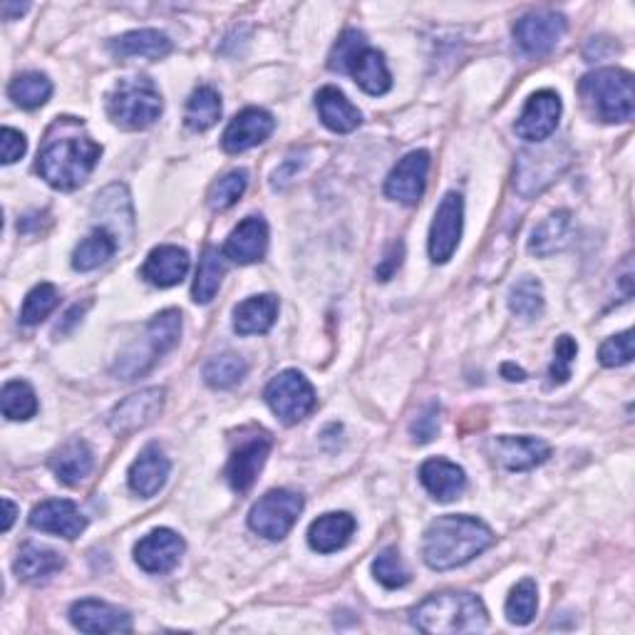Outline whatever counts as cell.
Returning a JSON list of instances; mask_svg holds the SVG:
<instances>
[{
    "label": "cell",
    "instance_id": "obj_2",
    "mask_svg": "<svg viewBox=\"0 0 635 635\" xmlns=\"http://www.w3.org/2000/svg\"><path fill=\"white\" fill-rule=\"evenodd\" d=\"M492 544L494 534L482 519L466 517V513H447L427 527L423 556L425 564L435 572H450V568L470 564Z\"/></svg>",
    "mask_w": 635,
    "mask_h": 635
},
{
    "label": "cell",
    "instance_id": "obj_34",
    "mask_svg": "<svg viewBox=\"0 0 635 635\" xmlns=\"http://www.w3.org/2000/svg\"><path fill=\"white\" fill-rule=\"evenodd\" d=\"M221 117V97L219 92L201 85L192 92L189 102H186V112H184V123L192 132H207L213 125L219 123Z\"/></svg>",
    "mask_w": 635,
    "mask_h": 635
},
{
    "label": "cell",
    "instance_id": "obj_22",
    "mask_svg": "<svg viewBox=\"0 0 635 635\" xmlns=\"http://www.w3.org/2000/svg\"><path fill=\"white\" fill-rule=\"evenodd\" d=\"M268 251V227L261 217H249L231 231L223 246V256L241 266L258 264Z\"/></svg>",
    "mask_w": 635,
    "mask_h": 635
},
{
    "label": "cell",
    "instance_id": "obj_12",
    "mask_svg": "<svg viewBox=\"0 0 635 635\" xmlns=\"http://www.w3.org/2000/svg\"><path fill=\"white\" fill-rule=\"evenodd\" d=\"M566 33V18L551 11H539L521 15L513 25V37L517 45L531 58H541L556 48Z\"/></svg>",
    "mask_w": 635,
    "mask_h": 635
},
{
    "label": "cell",
    "instance_id": "obj_47",
    "mask_svg": "<svg viewBox=\"0 0 635 635\" xmlns=\"http://www.w3.org/2000/svg\"><path fill=\"white\" fill-rule=\"evenodd\" d=\"M25 149H27V142H25V137L23 132H18V129L13 127H3V132H0V162L3 164H13L18 162L25 154Z\"/></svg>",
    "mask_w": 635,
    "mask_h": 635
},
{
    "label": "cell",
    "instance_id": "obj_5",
    "mask_svg": "<svg viewBox=\"0 0 635 635\" xmlns=\"http://www.w3.org/2000/svg\"><path fill=\"white\" fill-rule=\"evenodd\" d=\"M328 68L333 72L350 74L360 85V90H366L368 95H385L392 88L385 58L376 48H370L368 37L360 31H345L338 37V43L333 45V53L328 58Z\"/></svg>",
    "mask_w": 635,
    "mask_h": 635
},
{
    "label": "cell",
    "instance_id": "obj_28",
    "mask_svg": "<svg viewBox=\"0 0 635 635\" xmlns=\"http://www.w3.org/2000/svg\"><path fill=\"white\" fill-rule=\"evenodd\" d=\"M278 315L276 296H254L233 308V331L239 335H264L274 328Z\"/></svg>",
    "mask_w": 635,
    "mask_h": 635
},
{
    "label": "cell",
    "instance_id": "obj_24",
    "mask_svg": "<svg viewBox=\"0 0 635 635\" xmlns=\"http://www.w3.org/2000/svg\"><path fill=\"white\" fill-rule=\"evenodd\" d=\"M189 270V254L180 246H157L147 256L142 266V278L157 288H172L184 281Z\"/></svg>",
    "mask_w": 635,
    "mask_h": 635
},
{
    "label": "cell",
    "instance_id": "obj_21",
    "mask_svg": "<svg viewBox=\"0 0 635 635\" xmlns=\"http://www.w3.org/2000/svg\"><path fill=\"white\" fill-rule=\"evenodd\" d=\"M170 470H172V464L162 452V447L147 444L145 450L139 452L137 460L132 462V466H129V474H127L129 489L145 499L154 497V494L166 484Z\"/></svg>",
    "mask_w": 635,
    "mask_h": 635
},
{
    "label": "cell",
    "instance_id": "obj_43",
    "mask_svg": "<svg viewBox=\"0 0 635 635\" xmlns=\"http://www.w3.org/2000/svg\"><path fill=\"white\" fill-rule=\"evenodd\" d=\"M372 574L385 588H403L409 584V572L397 549H385L372 564Z\"/></svg>",
    "mask_w": 635,
    "mask_h": 635
},
{
    "label": "cell",
    "instance_id": "obj_42",
    "mask_svg": "<svg viewBox=\"0 0 635 635\" xmlns=\"http://www.w3.org/2000/svg\"><path fill=\"white\" fill-rule=\"evenodd\" d=\"M246 186H249V174L244 170L229 172L227 176H221L219 182L211 184L209 196H207L209 207L213 211H227V209H231L233 204H236L241 199V196H244Z\"/></svg>",
    "mask_w": 635,
    "mask_h": 635
},
{
    "label": "cell",
    "instance_id": "obj_49",
    "mask_svg": "<svg viewBox=\"0 0 635 635\" xmlns=\"http://www.w3.org/2000/svg\"><path fill=\"white\" fill-rule=\"evenodd\" d=\"M301 166H303V159L298 162L296 157H288L281 170H276V174H274V186H286L298 174V170H301Z\"/></svg>",
    "mask_w": 635,
    "mask_h": 635
},
{
    "label": "cell",
    "instance_id": "obj_11",
    "mask_svg": "<svg viewBox=\"0 0 635 635\" xmlns=\"http://www.w3.org/2000/svg\"><path fill=\"white\" fill-rule=\"evenodd\" d=\"M464 223V199L457 192H450L435 211L432 229H429V258L435 264H447L454 256L462 239Z\"/></svg>",
    "mask_w": 635,
    "mask_h": 635
},
{
    "label": "cell",
    "instance_id": "obj_6",
    "mask_svg": "<svg viewBox=\"0 0 635 635\" xmlns=\"http://www.w3.org/2000/svg\"><path fill=\"white\" fill-rule=\"evenodd\" d=\"M182 338V313L174 311H162L149 321L147 331L142 335V343H135L132 348H127L119 355L115 362V376L123 380H135L139 376H145L147 370L154 368V362L174 350L180 345Z\"/></svg>",
    "mask_w": 635,
    "mask_h": 635
},
{
    "label": "cell",
    "instance_id": "obj_45",
    "mask_svg": "<svg viewBox=\"0 0 635 635\" xmlns=\"http://www.w3.org/2000/svg\"><path fill=\"white\" fill-rule=\"evenodd\" d=\"M599 358H601V366L605 368L628 366V362L633 360V331H623L605 340L599 350Z\"/></svg>",
    "mask_w": 635,
    "mask_h": 635
},
{
    "label": "cell",
    "instance_id": "obj_25",
    "mask_svg": "<svg viewBox=\"0 0 635 635\" xmlns=\"http://www.w3.org/2000/svg\"><path fill=\"white\" fill-rule=\"evenodd\" d=\"M419 482L437 501L460 499L466 489V474L462 466L447 460H427L419 466Z\"/></svg>",
    "mask_w": 635,
    "mask_h": 635
},
{
    "label": "cell",
    "instance_id": "obj_20",
    "mask_svg": "<svg viewBox=\"0 0 635 635\" xmlns=\"http://www.w3.org/2000/svg\"><path fill=\"white\" fill-rule=\"evenodd\" d=\"M70 621L82 633H127L132 631L129 613L97 599H82L72 603Z\"/></svg>",
    "mask_w": 635,
    "mask_h": 635
},
{
    "label": "cell",
    "instance_id": "obj_23",
    "mask_svg": "<svg viewBox=\"0 0 635 635\" xmlns=\"http://www.w3.org/2000/svg\"><path fill=\"white\" fill-rule=\"evenodd\" d=\"M494 454H497L499 464L507 466L509 472H527L549 460L551 447L544 440H536V437L504 435L494 442Z\"/></svg>",
    "mask_w": 635,
    "mask_h": 635
},
{
    "label": "cell",
    "instance_id": "obj_33",
    "mask_svg": "<svg viewBox=\"0 0 635 635\" xmlns=\"http://www.w3.org/2000/svg\"><path fill=\"white\" fill-rule=\"evenodd\" d=\"M117 236L107 229L97 227L95 231L90 233L88 239H82L78 249H74L72 254V268L74 270H82V274H88V270H95L100 266H105L107 261L115 256L117 251Z\"/></svg>",
    "mask_w": 635,
    "mask_h": 635
},
{
    "label": "cell",
    "instance_id": "obj_3",
    "mask_svg": "<svg viewBox=\"0 0 635 635\" xmlns=\"http://www.w3.org/2000/svg\"><path fill=\"white\" fill-rule=\"evenodd\" d=\"M417 631L429 635H464L487 628L489 615L474 593L450 591L429 596L413 611Z\"/></svg>",
    "mask_w": 635,
    "mask_h": 635
},
{
    "label": "cell",
    "instance_id": "obj_9",
    "mask_svg": "<svg viewBox=\"0 0 635 635\" xmlns=\"http://www.w3.org/2000/svg\"><path fill=\"white\" fill-rule=\"evenodd\" d=\"M268 407L284 425H296L313 413L318 405L315 390L298 370H284L266 385Z\"/></svg>",
    "mask_w": 635,
    "mask_h": 635
},
{
    "label": "cell",
    "instance_id": "obj_29",
    "mask_svg": "<svg viewBox=\"0 0 635 635\" xmlns=\"http://www.w3.org/2000/svg\"><path fill=\"white\" fill-rule=\"evenodd\" d=\"M92 466H95V457H92V450L85 440L68 442L50 460V470L68 487H78L80 482H85Z\"/></svg>",
    "mask_w": 635,
    "mask_h": 635
},
{
    "label": "cell",
    "instance_id": "obj_35",
    "mask_svg": "<svg viewBox=\"0 0 635 635\" xmlns=\"http://www.w3.org/2000/svg\"><path fill=\"white\" fill-rule=\"evenodd\" d=\"M227 274V264H223V256L219 254V249H207L199 261V270H196L194 278V288H192V298L194 303L207 305L213 301L217 296L221 278Z\"/></svg>",
    "mask_w": 635,
    "mask_h": 635
},
{
    "label": "cell",
    "instance_id": "obj_52",
    "mask_svg": "<svg viewBox=\"0 0 635 635\" xmlns=\"http://www.w3.org/2000/svg\"><path fill=\"white\" fill-rule=\"evenodd\" d=\"M85 308H88V305H82V308H80V305H74L72 311H70L68 315H65V318H68V321L58 323V328H55V333H65V331H70V325H72V323H78V318H80L82 313H85Z\"/></svg>",
    "mask_w": 635,
    "mask_h": 635
},
{
    "label": "cell",
    "instance_id": "obj_37",
    "mask_svg": "<svg viewBox=\"0 0 635 635\" xmlns=\"http://www.w3.org/2000/svg\"><path fill=\"white\" fill-rule=\"evenodd\" d=\"M0 407L3 415L13 423H25V419L35 417L37 413V397L35 390L27 385L25 380H11L3 385V395H0Z\"/></svg>",
    "mask_w": 635,
    "mask_h": 635
},
{
    "label": "cell",
    "instance_id": "obj_7",
    "mask_svg": "<svg viewBox=\"0 0 635 635\" xmlns=\"http://www.w3.org/2000/svg\"><path fill=\"white\" fill-rule=\"evenodd\" d=\"M162 109V95L147 78L119 80L107 97L109 119L125 129H147L157 123Z\"/></svg>",
    "mask_w": 635,
    "mask_h": 635
},
{
    "label": "cell",
    "instance_id": "obj_31",
    "mask_svg": "<svg viewBox=\"0 0 635 635\" xmlns=\"http://www.w3.org/2000/svg\"><path fill=\"white\" fill-rule=\"evenodd\" d=\"M109 50L117 58H152L159 60L170 55L172 41L159 31H132L119 35L117 41L109 43Z\"/></svg>",
    "mask_w": 635,
    "mask_h": 635
},
{
    "label": "cell",
    "instance_id": "obj_36",
    "mask_svg": "<svg viewBox=\"0 0 635 635\" xmlns=\"http://www.w3.org/2000/svg\"><path fill=\"white\" fill-rule=\"evenodd\" d=\"M8 95H11V100L18 107L37 109L50 100L53 82L48 80V74H43V72H23L11 82Z\"/></svg>",
    "mask_w": 635,
    "mask_h": 635
},
{
    "label": "cell",
    "instance_id": "obj_38",
    "mask_svg": "<svg viewBox=\"0 0 635 635\" xmlns=\"http://www.w3.org/2000/svg\"><path fill=\"white\" fill-rule=\"evenodd\" d=\"M249 366L246 360L241 358L236 353H221L217 358H211L207 366H204V380L207 385L217 388V390H227L233 388L236 382L246 378Z\"/></svg>",
    "mask_w": 635,
    "mask_h": 635
},
{
    "label": "cell",
    "instance_id": "obj_27",
    "mask_svg": "<svg viewBox=\"0 0 635 635\" xmlns=\"http://www.w3.org/2000/svg\"><path fill=\"white\" fill-rule=\"evenodd\" d=\"M315 109L331 132L348 135L360 125V112L338 88H323L315 95Z\"/></svg>",
    "mask_w": 635,
    "mask_h": 635
},
{
    "label": "cell",
    "instance_id": "obj_1",
    "mask_svg": "<svg viewBox=\"0 0 635 635\" xmlns=\"http://www.w3.org/2000/svg\"><path fill=\"white\" fill-rule=\"evenodd\" d=\"M100 157L102 147L82 129V123L62 117L45 135L35 170L53 189L74 192L90 180Z\"/></svg>",
    "mask_w": 635,
    "mask_h": 635
},
{
    "label": "cell",
    "instance_id": "obj_40",
    "mask_svg": "<svg viewBox=\"0 0 635 635\" xmlns=\"http://www.w3.org/2000/svg\"><path fill=\"white\" fill-rule=\"evenodd\" d=\"M539 596H536V581L534 578H524L511 588L507 599V619L513 625H529L536 615Z\"/></svg>",
    "mask_w": 635,
    "mask_h": 635
},
{
    "label": "cell",
    "instance_id": "obj_46",
    "mask_svg": "<svg viewBox=\"0 0 635 635\" xmlns=\"http://www.w3.org/2000/svg\"><path fill=\"white\" fill-rule=\"evenodd\" d=\"M409 435L417 444H427L432 442L437 435H440V405L429 403L423 413H419L413 425H409Z\"/></svg>",
    "mask_w": 635,
    "mask_h": 635
},
{
    "label": "cell",
    "instance_id": "obj_41",
    "mask_svg": "<svg viewBox=\"0 0 635 635\" xmlns=\"http://www.w3.org/2000/svg\"><path fill=\"white\" fill-rule=\"evenodd\" d=\"M60 303V293L53 284H41L35 286L31 293L25 296L23 311H21V323L23 325H37L48 318L55 308Z\"/></svg>",
    "mask_w": 635,
    "mask_h": 635
},
{
    "label": "cell",
    "instance_id": "obj_15",
    "mask_svg": "<svg viewBox=\"0 0 635 635\" xmlns=\"http://www.w3.org/2000/svg\"><path fill=\"white\" fill-rule=\"evenodd\" d=\"M184 539L172 529H154L137 541L135 562L147 574H170L184 554Z\"/></svg>",
    "mask_w": 635,
    "mask_h": 635
},
{
    "label": "cell",
    "instance_id": "obj_39",
    "mask_svg": "<svg viewBox=\"0 0 635 635\" xmlns=\"http://www.w3.org/2000/svg\"><path fill=\"white\" fill-rule=\"evenodd\" d=\"M509 308H511L513 315L527 318V321L544 313V288H541L536 278L524 276L517 286L511 288Z\"/></svg>",
    "mask_w": 635,
    "mask_h": 635
},
{
    "label": "cell",
    "instance_id": "obj_44",
    "mask_svg": "<svg viewBox=\"0 0 635 635\" xmlns=\"http://www.w3.org/2000/svg\"><path fill=\"white\" fill-rule=\"evenodd\" d=\"M578 355V345L572 335H558L554 345V362H551L549 378L554 385H564L572 378V366Z\"/></svg>",
    "mask_w": 635,
    "mask_h": 635
},
{
    "label": "cell",
    "instance_id": "obj_48",
    "mask_svg": "<svg viewBox=\"0 0 635 635\" xmlns=\"http://www.w3.org/2000/svg\"><path fill=\"white\" fill-rule=\"evenodd\" d=\"M403 258H405V244L403 241H392L385 251V256H382V261L376 268V276L380 278V281H390V278L400 270V266H403Z\"/></svg>",
    "mask_w": 635,
    "mask_h": 635
},
{
    "label": "cell",
    "instance_id": "obj_18",
    "mask_svg": "<svg viewBox=\"0 0 635 635\" xmlns=\"http://www.w3.org/2000/svg\"><path fill=\"white\" fill-rule=\"evenodd\" d=\"M274 127L276 119L270 117V112L261 107H246L229 123L227 132L221 137V147L227 149L229 154L246 152V149L266 142L270 132H274Z\"/></svg>",
    "mask_w": 635,
    "mask_h": 635
},
{
    "label": "cell",
    "instance_id": "obj_51",
    "mask_svg": "<svg viewBox=\"0 0 635 635\" xmlns=\"http://www.w3.org/2000/svg\"><path fill=\"white\" fill-rule=\"evenodd\" d=\"M18 517V507L11 499H3V521H0V529L8 531L13 527V521Z\"/></svg>",
    "mask_w": 635,
    "mask_h": 635
},
{
    "label": "cell",
    "instance_id": "obj_14",
    "mask_svg": "<svg viewBox=\"0 0 635 635\" xmlns=\"http://www.w3.org/2000/svg\"><path fill=\"white\" fill-rule=\"evenodd\" d=\"M562 117V97L554 90H539L529 97L524 112L517 119V135L527 142H546L556 132Z\"/></svg>",
    "mask_w": 635,
    "mask_h": 635
},
{
    "label": "cell",
    "instance_id": "obj_13",
    "mask_svg": "<svg viewBox=\"0 0 635 635\" xmlns=\"http://www.w3.org/2000/svg\"><path fill=\"white\" fill-rule=\"evenodd\" d=\"M164 395L166 392L162 388H147L125 397L123 403L115 405V409L109 413V429L115 435L125 437L137 432V429H145L147 425H152L159 413H162Z\"/></svg>",
    "mask_w": 635,
    "mask_h": 635
},
{
    "label": "cell",
    "instance_id": "obj_10",
    "mask_svg": "<svg viewBox=\"0 0 635 635\" xmlns=\"http://www.w3.org/2000/svg\"><path fill=\"white\" fill-rule=\"evenodd\" d=\"M270 444H274V440L264 429H251L249 435L241 437L239 444L231 450L227 464V482L233 492L246 494L254 487L270 454Z\"/></svg>",
    "mask_w": 635,
    "mask_h": 635
},
{
    "label": "cell",
    "instance_id": "obj_32",
    "mask_svg": "<svg viewBox=\"0 0 635 635\" xmlns=\"http://www.w3.org/2000/svg\"><path fill=\"white\" fill-rule=\"evenodd\" d=\"M568 236H572V213L556 211L546 221H541L536 231L531 233L529 251L539 258L554 256L568 246Z\"/></svg>",
    "mask_w": 635,
    "mask_h": 635
},
{
    "label": "cell",
    "instance_id": "obj_16",
    "mask_svg": "<svg viewBox=\"0 0 635 635\" xmlns=\"http://www.w3.org/2000/svg\"><path fill=\"white\" fill-rule=\"evenodd\" d=\"M427 172H429V152H425V149H417V152L405 154L397 162L395 170L390 172L385 182V194L390 196V199L413 207V204L423 199Z\"/></svg>",
    "mask_w": 635,
    "mask_h": 635
},
{
    "label": "cell",
    "instance_id": "obj_17",
    "mask_svg": "<svg viewBox=\"0 0 635 635\" xmlns=\"http://www.w3.org/2000/svg\"><path fill=\"white\" fill-rule=\"evenodd\" d=\"M568 164V157H562L556 147L541 149V152H524L517 164V192L521 196H534L541 189L556 180L558 174L564 172V166Z\"/></svg>",
    "mask_w": 635,
    "mask_h": 635
},
{
    "label": "cell",
    "instance_id": "obj_26",
    "mask_svg": "<svg viewBox=\"0 0 635 635\" xmlns=\"http://www.w3.org/2000/svg\"><path fill=\"white\" fill-rule=\"evenodd\" d=\"M355 534V519L345 511H333L318 517L308 529V544L318 554H333L348 544Z\"/></svg>",
    "mask_w": 635,
    "mask_h": 635
},
{
    "label": "cell",
    "instance_id": "obj_50",
    "mask_svg": "<svg viewBox=\"0 0 635 635\" xmlns=\"http://www.w3.org/2000/svg\"><path fill=\"white\" fill-rule=\"evenodd\" d=\"M27 3H11V0H5L3 5H0V13H3V21H15V18H21L23 13H27Z\"/></svg>",
    "mask_w": 635,
    "mask_h": 635
},
{
    "label": "cell",
    "instance_id": "obj_19",
    "mask_svg": "<svg viewBox=\"0 0 635 635\" xmlns=\"http://www.w3.org/2000/svg\"><path fill=\"white\" fill-rule=\"evenodd\" d=\"M31 527L45 534H55L62 539H78L88 529V519L82 517L78 504L70 499H48L37 504L31 513Z\"/></svg>",
    "mask_w": 635,
    "mask_h": 635
},
{
    "label": "cell",
    "instance_id": "obj_4",
    "mask_svg": "<svg viewBox=\"0 0 635 635\" xmlns=\"http://www.w3.org/2000/svg\"><path fill=\"white\" fill-rule=\"evenodd\" d=\"M578 92L586 109L601 123H631L635 112L633 74L621 68H603L584 74Z\"/></svg>",
    "mask_w": 635,
    "mask_h": 635
},
{
    "label": "cell",
    "instance_id": "obj_8",
    "mask_svg": "<svg viewBox=\"0 0 635 635\" xmlns=\"http://www.w3.org/2000/svg\"><path fill=\"white\" fill-rule=\"evenodd\" d=\"M303 511V497L288 489H274L261 497L249 513V527L268 541H281L296 527Z\"/></svg>",
    "mask_w": 635,
    "mask_h": 635
},
{
    "label": "cell",
    "instance_id": "obj_53",
    "mask_svg": "<svg viewBox=\"0 0 635 635\" xmlns=\"http://www.w3.org/2000/svg\"><path fill=\"white\" fill-rule=\"evenodd\" d=\"M501 376L507 378V380H511V382L527 380V372L521 370V368H517V366H511V362H504V366H501Z\"/></svg>",
    "mask_w": 635,
    "mask_h": 635
},
{
    "label": "cell",
    "instance_id": "obj_30",
    "mask_svg": "<svg viewBox=\"0 0 635 635\" xmlns=\"http://www.w3.org/2000/svg\"><path fill=\"white\" fill-rule=\"evenodd\" d=\"M65 558L48 546H37V544H25L18 554L13 572L25 584H41L48 581L53 574L62 572Z\"/></svg>",
    "mask_w": 635,
    "mask_h": 635
}]
</instances>
